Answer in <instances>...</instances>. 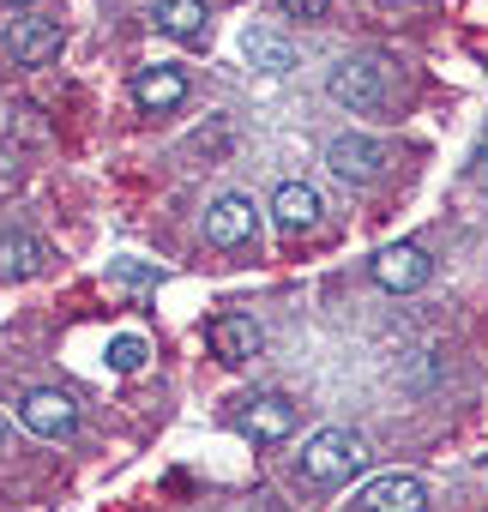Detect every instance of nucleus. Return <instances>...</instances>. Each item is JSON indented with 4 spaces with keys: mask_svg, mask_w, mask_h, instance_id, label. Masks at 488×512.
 <instances>
[{
    "mask_svg": "<svg viewBox=\"0 0 488 512\" xmlns=\"http://www.w3.org/2000/svg\"><path fill=\"white\" fill-rule=\"evenodd\" d=\"M302 470H308L314 482H350V476L368 470V440H362L356 428H320V434H308V446H302Z\"/></svg>",
    "mask_w": 488,
    "mask_h": 512,
    "instance_id": "nucleus-1",
    "label": "nucleus"
},
{
    "mask_svg": "<svg viewBox=\"0 0 488 512\" xmlns=\"http://www.w3.org/2000/svg\"><path fill=\"white\" fill-rule=\"evenodd\" d=\"M326 97L344 103L350 115H380L386 109V67L380 61H338L326 73Z\"/></svg>",
    "mask_w": 488,
    "mask_h": 512,
    "instance_id": "nucleus-2",
    "label": "nucleus"
},
{
    "mask_svg": "<svg viewBox=\"0 0 488 512\" xmlns=\"http://www.w3.org/2000/svg\"><path fill=\"white\" fill-rule=\"evenodd\" d=\"M326 169L338 175V181H380L386 169H392V145L386 139H368V133H338L332 145H326Z\"/></svg>",
    "mask_w": 488,
    "mask_h": 512,
    "instance_id": "nucleus-3",
    "label": "nucleus"
},
{
    "mask_svg": "<svg viewBox=\"0 0 488 512\" xmlns=\"http://www.w3.org/2000/svg\"><path fill=\"white\" fill-rule=\"evenodd\" d=\"M356 512H428V482L410 476V470L368 476V482L356 488Z\"/></svg>",
    "mask_w": 488,
    "mask_h": 512,
    "instance_id": "nucleus-4",
    "label": "nucleus"
},
{
    "mask_svg": "<svg viewBox=\"0 0 488 512\" xmlns=\"http://www.w3.org/2000/svg\"><path fill=\"white\" fill-rule=\"evenodd\" d=\"M19 422H25L31 434H43V440H67V434L79 428V404H73V392H61V386H37V392L19 398Z\"/></svg>",
    "mask_w": 488,
    "mask_h": 512,
    "instance_id": "nucleus-5",
    "label": "nucleus"
},
{
    "mask_svg": "<svg viewBox=\"0 0 488 512\" xmlns=\"http://www.w3.org/2000/svg\"><path fill=\"white\" fill-rule=\"evenodd\" d=\"M428 278H434V260H428L416 241H398V247H380V253H374V284L392 290V296H410V290H422Z\"/></svg>",
    "mask_w": 488,
    "mask_h": 512,
    "instance_id": "nucleus-6",
    "label": "nucleus"
},
{
    "mask_svg": "<svg viewBox=\"0 0 488 512\" xmlns=\"http://www.w3.org/2000/svg\"><path fill=\"white\" fill-rule=\"evenodd\" d=\"M205 338H211V356H217V362H248V356H260V344H266V332H260L248 314H217V320L205 326Z\"/></svg>",
    "mask_w": 488,
    "mask_h": 512,
    "instance_id": "nucleus-7",
    "label": "nucleus"
},
{
    "mask_svg": "<svg viewBox=\"0 0 488 512\" xmlns=\"http://www.w3.org/2000/svg\"><path fill=\"white\" fill-rule=\"evenodd\" d=\"M235 428L248 434V440H290V428H296V404H290V398H278V392L248 398V410L235 416Z\"/></svg>",
    "mask_w": 488,
    "mask_h": 512,
    "instance_id": "nucleus-8",
    "label": "nucleus"
},
{
    "mask_svg": "<svg viewBox=\"0 0 488 512\" xmlns=\"http://www.w3.org/2000/svg\"><path fill=\"white\" fill-rule=\"evenodd\" d=\"M205 235H211L217 247H241V241H254V199H241V193L211 199V211H205Z\"/></svg>",
    "mask_w": 488,
    "mask_h": 512,
    "instance_id": "nucleus-9",
    "label": "nucleus"
},
{
    "mask_svg": "<svg viewBox=\"0 0 488 512\" xmlns=\"http://www.w3.org/2000/svg\"><path fill=\"white\" fill-rule=\"evenodd\" d=\"M320 211H326V205H320V193H314L308 181H284V187L272 193V217H278L284 235H308V229L320 223Z\"/></svg>",
    "mask_w": 488,
    "mask_h": 512,
    "instance_id": "nucleus-10",
    "label": "nucleus"
},
{
    "mask_svg": "<svg viewBox=\"0 0 488 512\" xmlns=\"http://www.w3.org/2000/svg\"><path fill=\"white\" fill-rule=\"evenodd\" d=\"M43 266H49V247H43L37 235H25V229L0 235V278H7V284H25V278H37Z\"/></svg>",
    "mask_w": 488,
    "mask_h": 512,
    "instance_id": "nucleus-11",
    "label": "nucleus"
},
{
    "mask_svg": "<svg viewBox=\"0 0 488 512\" xmlns=\"http://www.w3.org/2000/svg\"><path fill=\"white\" fill-rule=\"evenodd\" d=\"M61 55V25L55 19H19L13 25V61L19 67H43Z\"/></svg>",
    "mask_w": 488,
    "mask_h": 512,
    "instance_id": "nucleus-12",
    "label": "nucleus"
},
{
    "mask_svg": "<svg viewBox=\"0 0 488 512\" xmlns=\"http://www.w3.org/2000/svg\"><path fill=\"white\" fill-rule=\"evenodd\" d=\"M241 55H248V67L266 73V79H284L296 67V43L278 37V31H248V37H241Z\"/></svg>",
    "mask_w": 488,
    "mask_h": 512,
    "instance_id": "nucleus-13",
    "label": "nucleus"
},
{
    "mask_svg": "<svg viewBox=\"0 0 488 512\" xmlns=\"http://www.w3.org/2000/svg\"><path fill=\"white\" fill-rule=\"evenodd\" d=\"M133 103H139V109H181V103H187V79H181L175 67H145V73L133 79Z\"/></svg>",
    "mask_w": 488,
    "mask_h": 512,
    "instance_id": "nucleus-14",
    "label": "nucleus"
},
{
    "mask_svg": "<svg viewBox=\"0 0 488 512\" xmlns=\"http://www.w3.org/2000/svg\"><path fill=\"white\" fill-rule=\"evenodd\" d=\"M157 31L175 43H199L205 37V0H157Z\"/></svg>",
    "mask_w": 488,
    "mask_h": 512,
    "instance_id": "nucleus-15",
    "label": "nucleus"
},
{
    "mask_svg": "<svg viewBox=\"0 0 488 512\" xmlns=\"http://www.w3.org/2000/svg\"><path fill=\"white\" fill-rule=\"evenodd\" d=\"M145 356H151V344H145L139 332L109 338V368H115V374H139V368H145Z\"/></svg>",
    "mask_w": 488,
    "mask_h": 512,
    "instance_id": "nucleus-16",
    "label": "nucleus"
},
{
    "mask_svg": "<svg viewBox=\"0 0 488 512\" xmlns=\"http://www.w3.org/2000/svg\"><path fill=\"white\" fill-rule=\"evenodd\" d=\"M109 272H115V284H133V290H157V278H163L157 266H139V260H115Z\"/></svg>",
    "mask_w": 488,
    "mask_h": 512,
    "instance_id": "nucleus-17",
    "label": "nucleus"
},
{
    "mask_svg": "<svg viewBox=\"0 0 488 512\" xmlns=\"http://www.w3.org/2000/svg\"><path fill=\"white\" fill-rule=\"evenodd\" d=\"M278 7H284V13H296V19H326L332 0H278Z\"/></svg>",
    "mask_w": 488,
    "mask_h": 512,
    "instance_id": "nucleus-18",
    "label": "nucleus"
},
{
    "mask_svg": "<svg viewBox=\"0 0 488 512\" xmlns=\"http://www.w3.org/2000/svg\"><path fill=\"white\" fill-rule=\"evenodd\" d=\"M13 452V428H7V416H0V458Z\"/></svg>",
    "mask_w": 488,
    "mask_h": 512,
    "instance_id": "nucleus-19",
    "label": "nucleus"
},
{
    "mask_svg": "<svg viewBox=\"0 0 488 512\" xmlns=\"http://www.w3.org/2000/svg\"><path fill=\"white\" fill-rule=\"evenodd\" d=\"M482 163H488V133H482Z\"/></svg>",
    "mask_w": 488,
    "mask_h": 512,
    "instance_id": "nucleus-20",
    "label": "nucleus"
},
{
    "mask_svg": "<svg viewBox=\"0 0 488 512\" xmlns=\"http://www.w3.org/2000/svg\"><path fill=\"white\" fill-rule=\"evenodd\" d=\"M13 7H31V0H13Z\"/></svg>",
    "mask_w": 488,
    "mask_h": 512,
    "instance_id": "nucleus-21",
    "label": "nucleus"
}]
</instances>
